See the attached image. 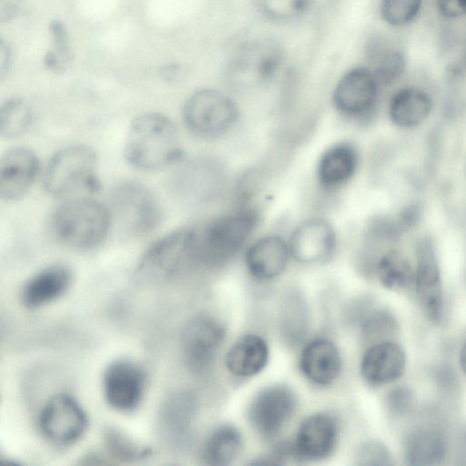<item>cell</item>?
<instances>
[{
	"label": "cell",
	"instance_id": "1",
	"mask_svg": "<svg viewBox=\"0 0 466 466\" xmlns=\"http://www.w3.org/2000/svg\"><path fill=\"white\" fill-rule=\"evenodd\" d=\"M125 157L141 170H157L183 158L178 132L173 122L158 113H147L132 122L125 144Z\"/></svg>",
	"mask_w": 466,
	"mask_h": 466
},
{
	"label": "cell",
	"instance_id": "2",
	"mask_svg": "<svg viewBox=\"0 0 466 466\" xmlns=\"http://www.w3.org/2000/svg\"><path fill=\"white\" fill-rule=\"evenodd\" d=\"M110 209L88 196L65 199L52 213L50 229L55 238L76 250L98 247L110 229Z\"/></svg>",
	"mask_w": 466,
	"mask_h": 466
},
{
	"label": "cell",
	"instance_id": "3",
	"mask_svg": "<svg viewBox=\"0 0 466 466\" xmlns=\"http://www.w3.org/2000/svg\"><path fill=\"white\" fill-rule=\"evenodd\" d=\"M258 213L241 208L217 217L196 228V265L206 268L222 266L246 244L258 225Z\"/></svg>",
	"mask_w": 466,
	"mask_h": 466
},
{
	"label": "cell",
	"instance_id": "4",
	"mask_svg": "<svg viewBox=\"0 0 466 466\" xmlns=\"http://www.w3.org/2000/svg\"><path fill=\"white\" fill-rule=\"evenodd\" d=\"M43 182L50 195L66 199L98 191L100 181L95 151L83 145L57 151L46 167Z\"/></svg>",
	"mask_w": 466,
	"mask_h": 466
},
{
	"label": "cell",
	"instance_id": "5",
	"mask_svg": "<svg viewBox=\"0 0 466 466\" xmlns=\"http://www.w3.org/2000/svg\"><path fill=\"white\" fill-rule=\"evenodd\" d=\"M285 51L273 38L263 37L243 43L228 60L227 76L236 86L247 88L270 83L280 71Z\"/></svg>",
	"mask_w": 466,
	"mask_h": 466
},
{
	"label": "cell",
	"instance_id": "6",
	"mask_svg": "<svg viewBox=\"0 0 466 466\" xmlns=\"http://www.w3.org/2000/svg\"><path fill=\"white\" fill-rule=\"evenodd\" d=\"M110 205L112 218L133 237L152 233L162 221L159 200L147 187L137 181L117 185L111 193Z\"/></svg>",
	"mask_w": 466,
	"mask_h": 466
},
{
	"label": "cell",
	"instance_id": "7",
	"mask_svg": "<svg viewBox=\"0 0 466 466\" xmlns=\"http://www.w3.org/2000/svg\"><path fill=\"white\" fill-rule=\"evenodd\" d=\"M187 129L202 138H214L228 132L237 123L238 110L227 95L214 89H201L191 95L183 107Z\"/></svg>",
	"mask_w": 466,
	"mask_h": 466
},
{
	"label": "cell",
	"instance_id": "8",
	"mask_svg": "<svg viewBox=\"0 0 466 466\" xmlns=\"http://www.w3.org/2000/svg\"><path fill=\"white\" fill-rule=\"evenodd\" d=\"M195 228L174 230L155 241L138 265L142 275L154 279H171L196 266Z\"/></svg>",
	"mask_w": 466,
	"mask_h": 466
},
{
	"label": "cell",
	"instance_id": "9",
	"mask_svg": "<svg viewBox=\"0 0 466 466\" xmlns=\"http://www.w3.org/2000/svg\"><path fill=\"white\" fill-rule=\"evenodd\" d=\"M414 288L424 314L432 322L443 316V286L436 245L422 236L414 245Z\"/></svg>",
	"mask_w": 466,
	"mask_h": 466
},
{
	"label": "cell",
	"instance_id": "10",
	"mask_svg": "<svg viewBox=\"0 0 466 466\" xmlns=\"http://www.w3.org/2000/svg\"><path fill=\"white\" fill-rule=\"evenodd\" d=\"M380 86L366 66L347 71L338 81L332 102L338 112L353 119L370 116L379 102Z\"/></svg>",
	"mask_w": 466,
	"mask_h": 466
},
{
	"label": "cell",
	"instance_id": "11",
	"mask_svg": "<svg viewBox=\"0 0 466 466\" xmlns=\"http://www.w3.org/2000/svg\"><path fill=\"white\" fill-rule=\"evenodd\" d=\"M38 425L42 435L56 445H71L85 433L86 413L72 396L60 393L52 397L43 407Z\"/></svg>",
	"mask_w": 466,
	"mask_h": 466
},
{
	"label": "cell",
	"instance_id": "12",
	"mask_svg": "<svg viewBox=\"0 0 466 466\" xmlns=\"http://www.w3.org/2000/svg\"><path fill=\"white\" fill-rule=\"evenodd\" d=\"M224 334L222 325L211 316L201 314L187 321L181 334V350L189 370L203 374L211 368Z\"/></svg>",
	"mask_w": 466,
	"mask_h": 466
},
{
	"label": "cell",
	"instance_id": "13",
	"mask_svg": "<svg viewBox=\"0 0 466 466\" xmlns=\"http://www.w3.org/2000/svg\"><path fill=\"white\" fill-rule=\"evenodd\" d=\"M296 408L293 391L284 385H271L260 390L250 400L248 419L262 437L271 438L292 417Z\"/></svg>",
	"mask_w": 466,
	"mask_h": 466
},
{
	"label": "cell",
	"instance_id": "14",
	"mask_svg": "<svg viewBox=\"0 0 466 466\" xmlns=\"http://www.w3.org/2000/svg\"><path fill=\"white\" fill-rule=\"evenodd\" d=\"M146 377L143 370L127 360L110 363L103 375V391L106 401L114 410L130 412L143 400Z\"/></svg>",
	"mask_w": 466,
	"mask_h": 466
},
{
	"label": "cell",
	"instance_id": "15",
	"mask_svg": "<svg viewBox=\"0 0 466 466\" xmlns=\"http://www.w3.org/2000/svg\"><path fill=\"white\" fill-rule=\"evenodd\" d=\"M435 103L434 96L428 87L420 84H404L396 88L389 98V120L400 130H415L430 120Z\"/></svg>",
	"mask_w": 466,
	"mask_h": 466
},
{
	"label": "cell",
	"instance_id": "16",
	"mask_svg": "<svg viewBox=\"0 0 466 466\" xmlns=\"http://www.w3.org/2000/svg\"><path fill=\"white\" fill-rule=\"evenodd\" d=\"M336 246L334 228L320 218H309L299 224L289 241L291 257L307 265L326 262L334 254Z\"/></svg>",
	"mask_w": 466,
	"mask_h": 466
},
{
	"label": "cell",
	"instance_id": "17",
	"mask_svg": "<svg viewBox=\"0 0 466 466\" xmlns=\"http://www.w3.org/2000/svg\"><path fill=\"white\" fill-rule=\"evenodd\" d=\"M337 440L336 420L326 413H316L301 422L291 446L295 458L319 460L333 451Z\"/></svg>",
	"mask_w": 466,
	"mask_h": 466
},
{
	"label": "cell",
	"instance_id": "18",
	"mask_svg": "<svg viewBox=\"0 0 466 466\" xmlns=\"http://www.w3.org/2000/svg\"><path fill=\"white\" fill-rule=\"evenodd\" d=\"M39 172V161L28 148L14 147L0 160V196L6 201L16 200L29 190Z\"/></svg>",
	"mask_w": 466,
	"mask_h": 466
},
{
	"label": "cell",
	"instance_id": "19",
	"mask_svg": "<svg viewBox=\"0 0 466 466\" xmlns=\"http://www.w3.org/2000/svg\"><path fill=\"white\" fill-rule=\"evenodd\" d=\"M406 355L401 346L392 340L370 345L360 361V374L372 386H383L400 379L405 371Z\"/></svg>",
	"mask_w": 466,
	"mask_h": 466
},
{
	"label": "cell",
	"instance_id": "20",
	"mask_svg": "<svg viewBox=\"0 0 466 466\" xmlns=\"http://www.w3.org/2000/svg\"><path fill=\"white\" fill-rule=\"evenodd\" d=\"M290 250L282 237L270 234L255 240L246 250L245 264L249 274L259 280H269L286 268Z\"/></svg>",
	"mask_w": 466,
	"mask_h": 466
},
{
	"label": "cell",
	"instance_id": "21",
	"mask_svg": "<svg viewBox=\"0 0 466 466\" xmlns=\"http://www.w3.org/2000/svg\"><path fill=\"white\" fill-rule=\"evenodd\" d=\"M365 60L381 88L398 83L407 69L403 51L384 36H373L367 42Z\"/></svg>",
	"mask_w": 466,
	"mask_h": 466
},
{
	"label": "cell",
	"instance_id": "22",
	"mask_svg": "<svg viewBox=\"0 0 466 466\" xmlns=\"http://www.w3.org/2000/svg\"><path fill=\"white\" fill-rule=\"evenodd\" d=\"M299 368L310 382L328 386L340 373L341 358L333 342L326 339H317L309 343L301 352Z\"/></svg>",
	"mask_w": 466,
	"mask_h": 466
},
{
	"label": "cell",
	"instance_id": "23",
	"mask_svg": "<svg viewBox=\"0 0 466 466\" xmlns=\"http://www.w3.org/2000/svg\"><path fill=\"white\" fill-rule=\"evenodd\" d=\"M72 282L71 270L63 265L47 267L32 278L23 287L22 303L29 309H36L59 299Z\"/></svg>",
	"mask_w": 466,
	"mask_h": 466
},
{
	"label": "cell",
	"instance_id": "24",
	"mask_svg": "<svg viewBox=\"0 0 466 466\" xmlns=\"http://www.w3.org/2000/svg\"><path fill=\"white\" fill-rule=\"evenodd\" d=\"M359 164L357 149L350 143H338L326 149L317 165V178L326 189H336L354 176Z\"/></svg>",
	"mask_w": 466,
	"mask_h": 466
},
{
	"label": "cell",
	"instance_id": "25",
	"mask_svg": "<svg viewBox=\"0 0 466 466\" xmlns=\"http://www.w3.org/2000/svg\"><path fill=\"white\" fill-rule=\"evenodd\" d=\"M268 348L260 336L248 334L238 339L226 354L228 370L241 378L259 373L267 365Z\"/></svg>",
	"mask_w": 466,
	"mask_h": 466
},
{
	"label": "cell",
	"instance_id": "26",
	"mask_svg": "<svg viewBox=\"0 0 466 466\" xmlns=\"http://www.w3.org/2000/svg\"><path fill=\"white\" fill-rule=\"evenodd\" d=\"M375 272L380 284L392 291L414 286V264L402 250L390 247L378 258Z\"/></svg>",
	"mask_w": 466,
	"mask_h": 466
},
{
	"label": "cell",
	"instance_id": "27",
	"mask_svg": "<svg viewBox=\"0 0 466 466\" xmlns=\"http://www.w3.org/2000/svg\"><path fill=\"white\" fill-rule=\"evenodd\" d=\"M446 444L436 431L420 428L411 431L405 442V458L410 465H436L445 458Z\"/></svg>",
	"mask_w": 466,
	"mask_h": 466
},
{
	"label": "cell",
	"instance_id": "28",
	"mask_svg": "<svg viewBox=\"0 0 466 466\" xmlns=\"http://www.w3.org/2000/svg\"><path fill=\"white\" fill-rule=\"evenodd\" d=\"M242 443V436L238 429L231 425H223L208 439L204 458L210 465H228L238 456Z\"/></svg>",
	"mask_w": 466,
	"mask_h": 466
},
{
	"label": "cell",
	"instance_id": "29",
	"mask_svg": "<svg viewBox=\"0 0 466 466\" xmlns=\"http://www.w3.org/2000/svg\"><path fill=\"white\" fill-rule=\"evenodd\" d=\"M308 308L304 298L289 293L283 299L279 313V329L288 344L296 345L303 339L309 322Z\"/></svg>",
	"mask_w": 466,
	"mask_h": 466
},
{
	"label": "cell",
	"instance_id": "30",
	"mask_svg": "<svg viewBox=\"0 0 466 466\" xmlns=\"http://www.w3.org/2000/svg\"><path fill=\"white\" fill-rule=\"evenodd\" d=\"M193 410L194 402L188 394L179 393L168 399L160 415V426L165 436L175 441L185 437Z\"/></svg>",
	"mask_w": 466,
	"mask_h": 466
},
{
	"label": "cell",
	"instance_id": "31",
	"mask_svg": "<svg viewBox=\"0 0 466 466\" xmlns=\"http://www.w3.org/2000/svg\"><path fill=\"white\" fill-rule=\"evenodd\" d=\"M32 110L21 97H11L0 108V136L12 138L24 134L31 125Z\"/></svg>",
	"mask_w": 466,
	"mask_h": 466
},
{
	"label": "cell",
	"instance_id": "32",
	"mask_svg": "<svg viewBox=\"0 0 466 466\" xmlns=\"http://www.w3.org/2000/svg\"><path fill=\"white\" fill-rule=\"evenodd\" d=\"M313 0H255L258 12L267 20L286 23L305 15Z\"/></svg>",
	"mask_w": 466,
	"mask_h": 466
},
{
	"label": "cell",
	"instance_id": "33",
	"mask_svg": "<svg viewBox=\"0 0 466 466\" xmlns=\"http://www.w3.org/2000/svg\"><path fill=\"white\" fill-rule=\"evenodd\" d=\"M423 5L424 0H381L380 13L387 25L401 28L420 16Z\"/></svg>",
	"mask_w": 466,
	"mask_h": 466
},
{
	"label": "cell",
	"instance_id": "34",
	"mask_svg": "<svg viewBox=\"0 0 466 466\" xmlns=\"http://www.w3.org/2000/svg\"><path fill=\"white\" fill-rule=\"evenodd\" d=\"M396 321L390 312L385 310H375L370 312L362 322L363 339L372 344L390 340L389 337L396 330Z\"/></svg>",
	"mask_w": 466,
	"mask_h": 466
},
{
	"label": "cell",
	"instance_id": "35",
	"mask_svg": "<svg viewBox=\"0 0 466 466\" xmlns=\"http://www.w3.org/2000/svg\"><path fill=\"white\" fill-rule=\"evenodd\" d=\"M105 439L107 450L114 457L122 461L143 459L149 452L116 430H108Z\"/></svg>",
	"mask_w": 466,
	"mask_h": 466
},
{
	"label": "cell",
	"instance_id": "36",
	"mask_svg": "<svg viewBox=\"0 0 466 466\" xmlns=\"http://www.w3.org/2000/svg\"><path fill=\"white\" fill-rule=\"evenodd\" d=\"M49 32L53 39L52 51L56 54L65 72L73 60V51L66 27L62 21L53 20L49 24Z\"/></svg>",
	"mask_w": 466,
	"mask_h": 466
},
{
	"label": "cell",
	"instance_id": "37",
	"mask_svg": "<svg viewBox=\"0 0 466 466\" xmlns=\"http://www.w3.org/2000/svg\"><path fill=\"white\" fill-rule=\"evenodd\" d=\"M356 464L363 466L390 465L391 456L387 447L377 441L362 443L355 453Z\"/></svg>",
	"mask_w": 466,
	"mask_h": 466
},
{
	"label": "cell",
	"instance_id": "38",
	"mask_svg": "<svg viewBox=\"0 0 466 466\" xmlns=\"http://www.w3.org/2000/svg\"><path fill=\"white\" fill-rule=\"evenodd\" d=\"M437 13L445 20L466 17V0H435Z\"/></svg>",
	"mask_w": 466,
	"mask_h": 466
},
{
	"label": "cell",
	"instance_id": "39",
	"mask_svg": "<svg viewBox=\"0 0 466 466\" xmlns=\"http://www.w3.org/2000/svg\"><path fill=\"white\" fill-rule=\"evenodd\" d=\"M410 403V394L405 388L392 390L387 398V407L392 413L401 414Z\"/></svg>",
	"mask_w": 466,
	"mask_h": 466
},
{
	"label": "cell",
	"instance_id": "40",
	"mask_svg": "<svg viewBox=\"0 0 466 466\" xmlns=\"http://www.w3.org/2000/svg\"><path fill=\"white\" fill-rule=\"evenodd\" d=\"M25 0H0V22L8 23L23 12Z\"/></svg>",
	"mask_w": 466,
	"mask_h": 466
},
{
	"label": "cell",
	"instance_id": "41",
	"mask_svg": "<svg viewBox=\"0 0 466 466\" xmlns=\"http://www.w3.org/2000/svg\"><path fill=\"white\" fill-rule=\"evenodd\" d=\"M187 70V67L180 63H171L159 68V76L167 83L177 82L182 79Z\"/></svg>",
	"mask_w": 466,
	"mask_h": 466
},
{
	"label": "cell",
	"instance_id": "42",
	"mask_svg": "<svg viewBox=\"0 0 466 466\" xmlns=\"http://www.w3.org/2000/svg\"><path fill=\"white\" fill-rule=\"evenodd\" d=\"M13 62V52L11 46L4 39L0 40V80L8 75Z\"/></svg>",
	"mask_w": 466,
	"mask_h": 466
},
{
	"label": "cell",
	"instance_id": "43",
	"mask_svg": "<svg viewBox=\"0 0 466 466\" xmlns=\"http://www.w3.org/2000/svg\"><path fill=\"white\" fill-rule=\"evenodd\" d=\"M459 360L461 370L466 373V342L460 350Z\"/></svg>",
	"mask_w": 466,
	"mask_h": 466
},
{
	"label": "cell",
	"instance_id": "44",
	"mask_svg": "<svg viewBox=\"0 0 466 466\" xmlns=\"http://www.w3.org/2000/svg\"><path fill=\"white\" fill-rule=\"evenodd\" d=\"M465 165H466V163H465ZM465 171H466V167H465Z\"/></svg>",
	"mask_w": 466,
	"mask_h": 466
},
{
	"label": "cell",
	"instance_id": "45",
	"mask_svg": "<svg viewBox=\"0 0 466 466\" xmlns=\"http://www.w3.org/2000/svg\"><path fill=\"white\" fill-rule=\"evenodd\" d=\"M465 58H466V54H465Z\"/></svg>",
	"mask_w": 466,
	"mask_h": 466
}]
</instances>
